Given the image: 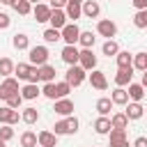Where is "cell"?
I'll use <instances>...</instances> for the list:
<instances>
[{
    "mask_svg": "<svg viewBox=\"0 0 147 147\" xmlns=\"http://www.w3.org/2000/svg\"><path fill=\"white\" fill-rule=\"evenodd\" d=\"M85 78H87V71H85L80 64H74V67H69V69H67V74H64V80H67L71 87H78V85H83V83H85Z\"/></svg>",
    "mask_w": 147,
    "mask_h": 147,
    "instance_id": "1",
    "label": "cell"
},
{
    "mask_svg": "<svg viewBox=\"0 0 147 147\" xmlns=\"http://www.w3.org/2000/svg\"><path fill=\"white\" fill-rule=\"evenodd\" d=\"M16 92H21V87H18V78L16 76H7V78H2V83H0V101H7L11 94H16Z\"/></svg>",
    "mask_w": 147,
    "mask_h": 147,
    "instance_id": "2",
    "label": "cell"
},
{
    "mask_svg": "<svg viewBox=\"0 0 147 147\" xmlns=\"http://www.w3.org/2000/svg\"><path fill=\"white\" fill-rule=\"evenodd\" d=\"M30 64L34 67H41V64H48V48L46 46H30Z\"/></svg>",
    "mask_w": 147,
    "mask_h": 147,
    "instance_id": "3",
    "label": "cell"
},
{
    "mask_svg": "<svg viewBox=\"0 0 147 147\" xmlns=\"http://www.w3.org/2000/svg\"><path fill=\"white\" fill-rule=\"evenodd\" d=\"M96 34H99V37H106V39H113V37L117 34V25H115V21H110V18H101V21L96 23Z\"/></svg>",
    "mask_w": 147,
    "mask_h": 147,
    "instance_id": "4",
    "label": "cell"
},
{
    "mask_svg": "<svg viewBox=\"0 0 147 147\" xmlns=\"http://www.w3.org/2000/svg\"><path fill=\"white\" fill-rule=\"evenodd\" d=\"M60 55H62V62L69 64V67L78 64V60H80V51L76 48V44H64V48H62Z\"/></svg>",
    "mask_w": 147,
    "mask_h": 147,
    "instance_id": "5",
    "label": "cell"
},
{
    "mask_svg": "<svg viewBox=\"0 0 147 147\" xmlns=\"http://www.w3.org/2000/svg\"><path fill=\"white\" fill-rule=\"evenodd\" d=\"M78 64H80L85 71L96 69V55H94V51H92V48H80V60H78Z\"/></svg>",
    "mask_w": 147,
    "mask_h": 147,
    "instance_id": "6",
    "label": "cell"
},
{
    "mask_svg": "<svg viewBox=\"0 0 147 147\" xmlns=\"http://www.w3.org/2000/svg\"><path fill=\"white\" fill-rule=\"evenodd\" d=\"M62 39H64V44H78V37H80V28L76 25V23H67L62 30Z\"/></svg>",
    "mask_w": 147,
    "mask_h": 147,
    "instance_id": "7",
    "label": "cell"
},
{
    "mask_svg": "<svg viewBox=\"0 0 147 147\" xmlns=\"http://www.w3.org/2000/svg\"><path fill=\"white\" fill-rule=\"evenodd\" d=\"M87 78H90V85L94 87V90H108V78H106V74L103 71H99V69H92V74H87Z\"/></svg>",
    "mask_w": 147,
    "mask_h": 147,
    "instance_id": "8",
    "label": "cell"
},
{
    "mask_svg": "<svg viewBox=\"0 0 147 147\" xmlns=\"http://www.w3.org/2000/svg\"><path fill=\"white\" fill-rule=\"evenodd\" d=\"M18 119H21V113H18V110L9 108L7 103L0 106V124H11V126H14Z\"/></svg>",
    "mask_w": 147,
    "mask_h": 147,
    "instance_id": "9",
    "label": "cell"
},
{
    "mask_svg": "<svg viewBox=\"0 0 147 147\" xmlns=\"http://www.w3.org/2000/svg\"><path fill=\"white\" fill-rule=\"evenodd\" d=\"M60 117H69L71 113H74V101L69 99V96H64V99H55V108H53Z\"/></svg>",
    "mask_w": 147,
    "mask_h": 147,
    "instance_id": "10",
    "label": "cell"
},
{
    "mask_svg": "<svg viewBox=\"0 0 147 147\" xmlns=\"http://www.w3.org/2000/svg\"><path fill=\"white\" fill-rule=\"evenodd\" d=\"M126 117H129V122H136V119H140L142 115H145V106L140 103V101H129L126 103Z\"/></svg>",
    "mask_w": 147,
    "mask_h": 147,
    "instance_id": "11",
    "label": "cell"
},
{
    "mask_svg": "<svg viewBox=\"0 0 147 147\" xmlns=\"http://www.w3.org/2000/svg\"><path fill=\"white\" fill-rule=\"evenodd\" d=\"M48 23H51V28H55V30H62V28L67 25V11H64V9H53V11H51V18H48Z\"/></svg>",
    "mask_w": 147,
    "mask_h": 147,
    "instance_id": "12",
    "label": "cell"
},
{
    "mask_svg": "<svg viewBox=\"0 0 147 147\" xmlns=\"http://www.w3.org/2000/svg\"><path fill=\"white\" fill-rule=\"evenodd\" d=\"M101 14V5L96 0H85L83 2V16L85 18H99Z\"/></svg>",
    "mask_w": 147,
    "mask_h": 147,
    "instance_id": "13",
    "label": "cell"
},
{
    "mask_svg": "<svg viewBox=\"0 0 147 147\" xmlns=\"http://www.w3.org/2000/svg\"><path fill=\"white\" fill-rule=\"evenodd\" d=\"M51 11H53V7H51V5H44V2L34 5V9H32V14H34L37 23H46V21L51 18Z\"/></svg>",
    "mask_w": 147,
    "mask_h": 147,
    "instance_id": "14",
    "label": "cell"
},
{
    "mask_svg": "<svg viewBox=\"0 0 147 147\" xmlns=\"http://www.w3.org/2000/svg\"><path fill=\"white\" fill-rule=\"evenodd\" d=\"M110 129H113V124H110V117H106V115H99V117L94 119V131H96L99 136H108V133H110Z\"/></svg>",
    "mask_w": 147,
    "mask_h": 147,
    "instance_id": "15",
    "label": "cell"
},
{
    "mask_svg": "<svg viewBox=\"0 0 147 147\" xmlns=\"http://www.w3.org/2000/svg\"><path fill=\"white\" fill-rule=\"evenodd\" d=\"M37 140H39V147H57V136L53 131H39Z\"/></svg>",
    "mask_w": 147,
    "mask_h": 147,
    "instance_id": "16",
    "label": "cell"
},
{
    "mask_svg": "<svg viewBox=\"0 0 147 147\" xmlns=\"http://www.w3.org/2000/svg\"><path fill=\"white\" fill-rule=\"evenodd\" d=\"M115 62H117V69H133V55L129 51H119L115 55Z\"/></svg>",
    "mask_w": 147,
    "mask_h": 147,
    "instance_id": "17",
    "label": "cell"
},
{
    "mask_svg": "<svg viewBox=\"0 0 147 147\" xmlns=\"http://www.w3.org/2000/svg\"><path fill=\"white\" fill-rule=\"evenodd\" d=\"M133 80V69H117L115 74V85L117 87H126Z\"/></svg>",
    "mask_w": 147,
    "mask_h": 147,
    "instance_id": "18",
    "label": "cell"
},
{
    "mask_svg": "<svg viewBox=\"0 0 147 147\" xmlns=\"http://www.w3.org/2000/svg\"><path fill=\"white\" fill-rule=\"evenodd\" d=\"M41 94V90H39V85L37 83H25L23 87H21V96L25 99V101H32V99H37Z\"/></svg>",
    "mask_w": 147,
    "mask_h": 147,
    "instance_id": "19",
    "label": "cell"
},
{
    "mask_svg": "<svg viewBox=\"0 0 147 147\" xmlns=\"http://www.w3.org/2000/svg\"><path fill=\"white\" fill-rule=\"evenodd\" d=\"M126 92H129V99H131V101H142V99H145V87H142L140 83H133V80H131V83L126 85Z\"/></svg>",
    "mask_w": 147,
    "mask_h": 147,
    "instance_id": "20",
    "label": "cell"
},
{
    "mask_svg": "<svg viewBox=\"0 0 147 147\" xmlns=\"http://www.w3.org/2000/svg\"><path fill=\"white\" fill-rule=\"evenodd\" d=\"M11 46H14L16 51H30V37L23 34V32H16V34L11 37Z\"/></svg>",
    "mask_w": 147,
    "mask_h": 147,
    "instance_id": "21",
    "label": "cell"
},
{
    "mask_svg": "<svg viewBox=\"0 0 147 147\" xmlns=\"http://www.w3.org/2000/svg\"><path fill=\"white\" fill-rule=\"evenodd\" d=\"M110 99H113L115 106H126V103L131 101V99H129V92H126L124 87H115L113 94H110Z\"/></svg>",
    "mask_w": 147,
    "mask_h": 147,
    "instance_id": "22",
    "label": "cell"
},
{
    "mask_svg": "<svg viewBox=\"0 0 147 147\" xmlns=\"http://www.w3.org/2000/svg\"><path fill=\"white\" fill-rule=\"evenodd\" d=\"M55 67H51V64H41L39 67V78H41V83H55Z\"/></svg>",
    "mask_w": 147,
    "mask_h": 147,
    "instance_id": "23",
    "label": "cell"
},
{
    "mask_svg": "<svg viewBox=\"0 0 147 147\" xmlns=\"http://www.w3.org/2000/svg\"><path fill=\"white\" fill-rule=\"evenodd\" d=\"M21 119H23L28 126H30V124H37V122H39V110L32 108V106H30V108H23V110H21Z\"/></svg>",
    "mask_w": 147,
    "mask_h": 147,
    "instance_id": "24",
    "label": "cell"
},
{
    "mask_svg": "<svg viewBox=\"0 0 147 147\" xmlns=\"http://www.w3.org/2000/svg\"><path fill=\"white\" fill-rule=\"evenodd\" d=\"M18 142H21V147H37V145H39V140H37V133H34V131H30V129L21 133Z\"/></svg>",
    "mask_w": 147,
    "mask_h": 147,
    "instance_id": "25",
    "label": "cell"
},
{
    "mask_svg": "<svg viewBox=\"0 0 147 147\" xmlns=\"http://www.w3.org/2000/svg\"><path fill=\"white\" fill-rule=\"evenodd\" d=\"M64 11H67V18H71V21H76V18H80L83 16V5H78V2H67V7H64Z\"/></svg>",
    "mask_w": 147,
    "mask_h": 147,
    "instance_id": "26",
    "label": "cell"
},
{
    "mask_svg": "<svg viewBox=\"0 0 147 147\" xmlns=\"http://www.w3.org/2000/svg\"><path fill=\"white\" fill-rule=\"evenodd\" d=\"M30 71H32V64H30V62H18L16 69H14V76H16L18 80H25V83H28Z\"/></svg>",
    "mask_w": 147,
    "mask_h": 147,
    "instance_id": "27",
    "label": "cell"
},
{
    "mask_svg": "<svg viewBox=\"0 0 147 147\" xmlns=\"http://www.w3.org/2000/svg\"><path fill=\"white\" fill-rule=\"evenodd\" d=\"M113 106H115V103H113V99H110V96H101V99L96 101V113L108 117V113L113 110Z\"/></svg>",
    "mask_w": 147,
    "mask_h": 147,
    "instance_id": "28",
    "label": "cell"
},
{
    "mask_svg": "<svg viewBox=\"0 0 147 147\" xmlns=\"http://www.w3.org/2000/svg\"><path fill=\"white\" fill-rule=\"evenodd\" d=\"M94 41H96V37H94V32L92 30H80V37H78V44L83 46V48H92L94 46Z\"/></svg>",
    "mask_w": 147,
    "mask_h": 147,
    "instance_id": "29",
    "label": "cell"
},
{
    "mask_svg": "<svg viewBox=\"0 0 147 147\" xmlns=\"http://www.w3.org/2000/svg\"><path fill=\"white\" fill-rule=\"evenodd\" d=\"M101 51H103V55L115 57V55L119 53V44H117L115 39H106V41H103V46H101Z\"/></svg>",
    "mask_w": 147,
    "mask_h": 147,
    "instance_id": "30",
    "label": "cell"
},
{
    "mask_svg": "<svg viewBox=\"0 0 147 147\" xmlns=\"http://www.w3.org/2000/svg\"><path fill=\"white\" fill-rule=\"evenodd\" d=\"M110 124H113V129H129V117H126V113H115V115L110 117Z\"/></svg>",
    "mask_w": 147,
    "mask_h": 147,
    "instance_id": "31",
    "label": "cell"
},
{
    "mask_svg": "<svg viewBox=\"0 0 147 147\" xmlns=\"http://www.w3.org/2000/svg\"><path fill=\"white\" fill-rule=\"evenodd\" d=\"M14 69H16V64H14L9 57H0V76H2V78L14 76Z\"/></svg>",
    "mask_w": 147,
    "mask_h": 147,
    "instance_id": "32",
    "label": "cell"
},
{
    "mask_svg": "<svg viewBox=\"0 0 147 147\" xmlns=\"http://www.w3.org/2000/svg\"><path fill=\"white\" fill-rule=\"evenodd\" d=\"M11 7H14L16 14H21V16H28V14L32 11V2H30V0H16Z\"/></svg>",
    "mask_w": 147,
    "mask_h": 147,
    "instance_id": "33",
    "label": "cell"
},
{
    "mask_svg": "<svg viewBox=\"0 0 147 147\" xmlns=\"http://www.w3.org/2000/svg\"><path fill=\"white\" fill-rule=\"evenodd\" d=\"M133 25H136L138 30H145V28H147V9H138V11L133 14Z\"/></svg>",
    "mask_w": 147,
    "mask_h": 147,
    "instance_id": "34",
    "label": "cell"
},
{
    "mask_svg": "<svg viewBox=\"0 0 147 147\" xmlns=\"http://www.w3.org/2000/svg\"><path fill=\"white\" fill-rule=\"evenodd\" d=\"M41 37H44V41H46V44H55V41H60V39H62V32H60V30H55V28H48V30H44V34H41Z\"/></svg>",
    "mask_w": 147,
    "mask_h": 147,
    "instance_id": "35",
    "label": "cell"
},
{
    "mask_svg": "<svg viewBox=\"0 0 147 147\" xmlns=\"http://www.w3.org/2000/svg\"><path fill=\"white\" fill-rule=\"evenodd\" d=\"M133 69H138V71L147 69V53H136L133 55Z\"/></svg>",
    "mask_w": 147,
    "mask_h": 147,
    "instance_id": "36",
    "label": "cell"
},
{
    "mask_svg": "<svg viewBox=\"0 0 147 147\" xmlns=\"http://www.w3.org/2000/svg\"><path fill=\"white\" fill-rule=\"evenodd\" d=\"M41 94L46 96V99H57V87H55V83H44V87H41Z\"/></svg>",
    "mask_w": 147,
    "mask_h": 147,
    "instance_id": "37",
    "label": "cell"
},
{
    "mask_svg": "<svg viewBox=\"0 0 147 147\" xmlns=\"http://www.w3.org/2000/svg\"><path fill=\"white\" fill-rule=\"evenodd\" d=\"M53 133H55V136H69V124H67V117L55 122V126H53Z\"/></svg>",
    "mask_w": 147,
    "mask_h": 147,
    "instance_id": "38",
    "label": "cell"
},
{
    "mask_svg": "<svg viewBox=\"0 0 147 147\" xmlns=\"http://www.w3.org/2000/svg\"><path fill=\"white\" fill-rule=\"evenodd\" d=\"M108 140H110V142L129 140V138H126V129H110V133H108Z\"/></svg>",
    "mask_w": 147,
    "mask_h": 147,
    "instance_id": "39",
    "label": "cell"
},
{
    "mask_svg": "<svg viewBox=\"0 0 147 147\" xmlns=\"http://www.w3.org/2000/svg\"><path fill=\"white\" fill-rule=\"evenodd\" d=\"M55 87H57V99H64V96H69V92H71V85H69L67 80L55 83Z\"/></svg>",
    "mask_w": 147,
    "mask_h": 147,
    "instance_id": "40",
    "label": "cell"
},
{
    "mask_svg": "<svg viewBox=\"0 0 147 147\" xmlns=\"http://www.w3.org/2000/svg\"><path fill=\"white\" fill-rule=\"evenodd\" d=\"M23 101H25V99H23V96H21V92H16V94H11V96H9V99H7V101H5V103H7V106H9V108H14V110H18V108H21V103H23Z\"/></svg>",
    "mask_w": 147,
    "mask_h": 147,
    "instance_id": "41",
    "label": "cell"
},
{
    "mask_svg": "<svg viewBox=\"0 0 147 147\" xmlns=\"http://www.w3.org/2000/svg\"><path fill=\"white\" fill-rule=\"evenodd\" d=\"M0 138L7 140V142L14 138V129H11V124H2V126H0Z\"/></svg>",
    "mask_w": 147,
    "mask_h": 147,
    "instance_id": "42",
    "label": "cell"
},
{
    "mask_svg": "<svg viewBox=\"0 0 147 147\" xmlns=\"http://www.w3.org/2000/svg\"><path fill=\"white\" fill-rule=\"evenodd\" d=\"M67 124H69V136H71V133H76V131H78V126H80L78 117H74V115H69V117H67Z\"/></svg>",
    "mask_w": 147,
    "mask_h": 147,
    "instance_id": "43",
    "label": "cell"
},
{
    "mask_svg": "<svg viewBox=\"0 0 147 147\" xmlns=\"http://www.w3.org/2000/svg\"><path fill=\"white\" fill-rule=\"evenodd\" d=\"M9 25H11V18H9V14L0 11V30H7Z\"/></svg>",
    "mask_w": 147,
    "mask_h": 147,
    "instance_id": "44",
    "label": "cell"
},
{
    "mask_svg": "<svg viewBox=\"0 0 147 147\" xmlns=\"http://www.w3.org/2000/svg\"><path fill=\"white\" fill-rule=\"evenodd\" d=\"M41 78H39V67H34L32 64V71H30V76H28V83H39Z\"/></svg>",
    "mask_w": 147,
    "mask_h": 147,
    "instance_id": "45",
    "label": "cell"
},
{
    "mask_svg": "<svg viewBox=\"0 0 147 147\" xmlns=\"http://www.w3.org/2000/svg\"><path fill=\"white\" fill-rule=\"evenodd\" d=\"M67 2H69V0H51V7H53V9H64Z\"/></svg>",
    "mask_w": 147,
    "mask_h": 147,
    "instance_id": "46",
    "label": "cell"
},
{
    "mask_svg": "<svg viewBox=\"0 0 147 147\" xmlns=\"http://www.w3.org/2000/svg\"><path fill=\"white\" fill-rule=\"evenodd\" d=\"M133 147H147V138H145V136H138V138L133 140Z\"/></svg>",
    "mask_w": 147,
    "mask_h": 147,
    "instance_id": "47",
    "label": "cell"
},
{
    "mask_svg": "<svg viewBox=\"0 0 147 147\" xmlns=\"http://www.w3.org/2000/svg\"><path fill=\"white\" fill-rule=\"evenodd\" d=\"M131 5L136 7V11L138 9H147V0H131Z\"/></svg>",
    "mask_w": 147,
    "mask_h": 147,
    "instance_id": "48",
    "label": "cell"
},
{
    "mask_svg": "<svg viewBox=\"0 0 147 147\" xmlns=\"http://www.w3.org/2000/svg\"><path fill=\"white\" fill-rule=\"evenodd\" d=\"M108 147H129V140H119V142H108Z\"/></svg>",
    "mask_w": 147,
    "mask_h": 147,
    "instance_id": "49",
    "label": "cell"
},
{
    "mask_svg": "<svg viewBox=\"0 0 147 147\" xmlns=\"http://www.w3.org/2000/svg\"><path fill=\"white\" fill-rule=\"evenodd\" d=\"M140 85H142V87H147V69L142 71V80H140Z\"/></svg>",
    "mask_w": 147,
    "mask_h": 147,
    "instance_id": "50",
    "label": "cell"
},
{
    "mask_svg": "<svg viewBox=\"0 0 147 147\" xmlns=\"http://www.w3.org/2000/svg\"><path fill=\"white\" fill-rule=\"evenodd\" d=\"M16 0H0V5H14Z\"/></svg>",
    "mask_w": 147,
    "mask_h": 147,
    "instance_id": "51",
    "label": "cell"
},
{
    "mask_svg": "<svg viewBox=\"0 0 147 147\" xmlns=\"http://www.w3.org/2000/svg\"><path fill=\"white\" fill-rule=\"evenodd\" d=\"M0 147H7V140H2V138H0Z\"/></svg>",
    "mask_w": 147,
    "mask_h": 147,
    "instance_id": "52",
    "label": "cell"
},
{
    "mask_svg": "<svg viewBox=\"0 0 147 147\" xmlns=\"http://www.w3.org/2000/svg\"><path fill=\"white\" fill-rule=\"evenodd\" d=\"M71 2H78V5H83V2H85V0H71Z\"/></svg>",
    "mask_w": 147,
    "mask_h": 147,
    "instance_id": "53",
    "label": "cell"
},
{
    "mask_svg": "<svg viewBox=\"0 0 147 147\" xmlns=\"http://www.w3.org/2000/svg\"><path fill=\"white\" fill-rule=\"evenodd\" d=\"M30 2H32V5H39V2H41V0H30Z\"/></svg>",
    "mask_w": 147,
    "mask_h": 147,
    "instance_id": "54",
    "label": "cell"
},
{
    "mask_svg": "<svg viewBox=\"0 0 147 147\" xmlns=\"http://www.w3.org/2000/svg\"><path fill=\"white\" fill-rule=\"evenodd\" d=\"M145 113H147V106H145Z\"/></svg>",
    "mask_w": 147,
    "mask_h": 147,
    "instance_id": "55",
    "label": "cell"
},
{
    "mask_svg": "<svg viewBox=\"0 0 147 147\" xmlns=\"http://www.w3.org/2000/svg\"><path fill=\"white\" fill-rule=\"evenodd\" d=\"M37 147H39V145H37Z\"/></svg>",
    "mask_w": 147,
    "mask_h": 147,
    "instance_id": "56",
    "label": "cell"
}]
</instances>
